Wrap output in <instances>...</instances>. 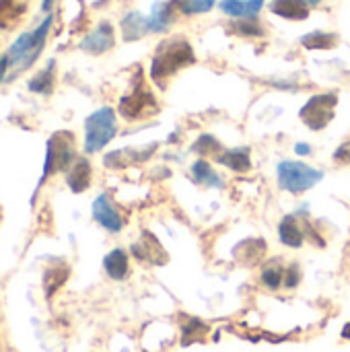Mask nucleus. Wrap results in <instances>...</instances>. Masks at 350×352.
<instances>
[{"label":"nucleus","instance_id":"obj_1","mask_svg":"<svg viewBox=\"0 0 350 352\" xmlns=\"http://www.w3.org/2000/svg\"><path fill=\"white\" fill-rule=\"evenodd\" d=\"M194 62V52L190 47L188 41H171L167 45H163L155 60H153V66H151V74L155 80H161L163 76H169L173 72H177L182 66H188Z\"/></svg>","mask_w":350,"mask_h":352},{"label":"nucleus","instance_id":"obj_2","mask_svg":"<svg viewBox=\"0 0 350 352\" xmlns=\"http://www.w3.org/2000/svg\"><path fill=\"white\" fill-rule=\"evenodd\" d=\"M87 138H85V148L87 153H95L99 148H103L113 136H116V113L109 107H103L99 111H95L87 124Z\"/></svg>","mask_w":350,"mask_h":352},{"label":"nucleus","instance_id":"obj_3","mask_svg":"<svg viewBox=\"0 0 350 352\" xmlns=\"http://www.w3.org/2000/svg\"><path fill=\"white\" fill-rule=\"evenodd\" d=\"M322 177H324L322 171H316V169H311L303 163H297V161H285L278 165V184H281V188H285L293 194L309 190Z\"/></svg>","mask_w":350,"mask_h":352},{"label":"nucleus","instance_id":"obj_4","mask_svg":"<svg viewBox=\"0 0 350 352\" xmlns=\"http://www.w3.org/2000/svg\"><path fill=\"white\" fill-rule=\"evenodd\" d=\"M336 95L326 93V95H318L311 97L305 107L301 109V120L311 128V130H322L326 128L332 118H334V107H336Z\"/></svg>","mask_w":350,"mask_h":352},{"label":"nucleus","instance_id":"obj_5","mask_svg":"<svg viewBox=\"0 0 350 352\" xmlns=\"http://www.w3.org/2000/svg\"><path fill=\"white\" fill-rule=\"evenodd\" d=\"M132 252H134L136 258H140L144 262H151V264H157V266H161V264L167 262V256H165L161 243L155 239L153 233H144L142 239L132 245Z\"/></svg>","mask_w":350,"mask_h":352},{"label":"nucleus","instance_id":"obj_6","mask_svg":"<svg viewBox=\"0 0 350 352\" xmlns=\"http://www.w3.org/2000/svg\"><path fill=\"white\" fill-rule=\"evenodd\" d=\"M72 159V148L68 144V138L64 134H56V138L50 142V153H47V171H60L66 169Z\"/></svg>","mask_w":350,"mask_h":352},{"label":"nucleus","instance_id":"obj_7","mask_svg":"<svg viewBox=\"0 0 350 352\" xmlns=\"http://www.w3.org/2000/svg\"><path fill=\"white\" fill-rule=\"evenodd\" d=\"M93 217L97 219V223L101 227H105L107 231L116 233L122 229V219L118 214V210L111 206V202L107 200V196H99L93 204Z\"/></svg>","mask_w":350,"mask_h":352},{"label":"nucleus","instance_id":"obj_8","mask_svg":"<svg viewBox=\"0 0 350 352\" xmlns=\"http://www.w3.org/2000/svg\"><path fill=\"white\" fill-rule=\"evenodd\" d=\"M153 103H155L153 95H149V93H144V91H138V93H134L132 97H124V99H122V103H120V113H122L124 118H128V120H134V118L142 116L144 109L151 107Z\"/></svg>","mask_w":350,"mask_h":352},{"label":"nucleus","instance_id":"obj_9","mask_svg":"<svg viewBox=\"0 0 350 352\" xmlns=\"http://www.w3.org/2000/svg\"><path fill=\"white\" fill-rule=\"evenodd\" d=\"M264 0H223L221 10L231 14V16H245V19H256L260 12Z\"/></svg>","mask_w":350,"mask_h":352},{"label":"nucleus","instance_id":"obj_10","mask_svg":"<svg viewBox=\"0 0 350 352\" xmlns=\"http://www.w3.org/2000/svg\"><path fill=\"white\" fill-rule=\"evenodd\" d=\"M113 45V31L109 25H99L95 33H91L85 41L83 47L93 52V54H101L105 50H109Z\"/></svg>","mask_w":350,"mask_h":352},{"label":"nucleus","instance_id":"obj_11","mask_svg":"<svg viewBox=\"0 0 350 352\" xmlns=\"http://www.w3.org/2000/svg\"><path fill=\"white\" fill-rule=\"evenodd\" d=\"M68 186L72 192H85L89 188V182H91V165L89 161L85 159H78L72 169L68 171Z\"/></svg>","mask_w":350,"mask_h":352},{"label":"nucleus","instance_id":"obj_12","mask_svg":"<svg viewBox=\"0 0 350 352\" xmlns=\"http://www.w3.org/2000/svg\"><path fill=\"white\" fill-rule=\"evenodd\" d=\"M272 10L285 19H305L309 14L305 0H274Z\"/></svg>","mask_w":350,"mask_h":352},{"label":"nucleus","instance_id":"obj_13","mask_svg":"<svg viewBox=\"0 0 350 352\" xmlns=\"http://www.w3.org/2000/svg\"><path fill=\"white\" fill-rule=\"evenodd\" d=\"M219 163H223L225 167L233 169V171H248L252 167V161H250V151L245 148H235V151H227L225 155L219 157Z\"/></svg>","mask_w":350,"mask_h":352},{"label":"nucleus","instance_id":"obj_14","mask_svg":"<svg viewBox=\"0 0 350 352\" xmlns=\"http://www.w3.org/2000/svg\"><path fill=\"white\" fill-rule=\"evenodd\" d=\"M278 237H281V241H283L285 245H289V248H299V245L303 243V233H301V229L297 227V223H295L293 217L283 219V223H281V227H278Z\"/></svg>","mask_w":350,"mask_h":352},{"label":"nucleus","instance_id":"obj_15","mask_svg":"<svg viewBox=\"0 0 350 352\" xmlns=\"http://www.w3.org/2000/svg\"><path fill=\"white\" fill-rule=\"evenodd\" d=\"M105 272L116 278V280H122L128 272V258L122 250H113L107 258H105Z\"/></svg>","mask_w":350,"mask_h":352},{"label":"nucleus","instance_id":"obj_16","mask_svg":"<svg viewBox=\"0 0 350 352\" xmlns=\"http://www.w3.org/2000/svg\"><path fill=\"white\" fill-rule=\"evenodd\" d=\"M192 173H194V179L198 184H204V186H210V188H223V179L210 169V165L206 161H196L192 165Z\"/></svg>","mask_w":350,"mask_h":352},{"label":"nucleus","instance_id":"obj_17","mask_svg":"<svg viewBox=\"0 0 350 352\" xmlns=\"http://www.w3.org/2000/svg\"><path fill=\"white\" fill-rule=\"evenodd\" d=\"M171 8H173L171 2L169 4H157L153 14H151V19H149V29L151 31H165L167 25L173 19V10Z\"/></svg>","mask_w":350,"mask_h":352},{"label":"nucleus","instance_id":"obj_18","mask_svg":"<svg viewBox=\"0 0 350 352\" xmlns=\"http://www.w3.org/2000/svg\"><path fill=\"white\" fill-rule=\"evenodd\" d=\"M122 29L126 39H138L144 31H149V21H144L138 12H132L124 19Z\"/></svg>","mask_w":350,"mask_h":352},{"label":"nucleus","instance_id":"obj_19","mask_svg":"<svg viewBox=\"0 0 350 352\" xmlns=\"http://www.w3.org/2000/svg\"><path fill=\"white\" fill-rule=\"evenodd\" d=\"M301 43L307 47V50H328L336 43V37L330 35V33H322V31H316V33H309L301 39Z\"/></svg>","mask_w":350,"mask_h":352},{"label":"nucleus","instance_id":"obj_20","mask_svg":"<svg viewBox=\"0 0 350 352\" xmlns=\"http://www.w3.org/2000/svg\"><path fill=\"white\" fill-rule=\"evenodd\" d=\"M192 148H194V153H198V155H212V153H217V151L221 148V144H219L212 136L206 134V136H200Z\"/></svg>","mask_w":350,"mask_h":352},{"label":"nucleus","instance_id":"obj_21","mask_svg":"<svg viewBox=\"0 0 350 352\" xmlns=\"http://www.w3.org/2000/svg\"><path fill=\"white\" fill-rule=\"evenodd\" d=\"M215 6V0H182V10L188 14L194 12H208Z\"/></svg>","mask_w":350,"mask_h":352},{"label":"nucleus","instance_id":"obj_22","mask_svg":"<svg viewBox=\"0 0 350 352\" xmlns=\"http://www.w3.org/2000/svg\"><path fill=\"white\" fill-rule=\"evenodd\" d=\"M200 332H204V326L198 320H192L186 328H184V344H190L194 338H200Z\"/></svg>","mask_w":350,"mask_h":352},{"label":"nucleus","instance_id":"obj_23","mask_svg":"<svg viewBox=\"0 0 350 352\" xmlns=\"http://www.w3.org/2000/svg\"><path fill=\"white\" fill-rule=\"evenodd\" d=\"M262 280H264V285H268L270 289H278L281 283H283V272L276 270V268H268V270L262 274Z\"/></svg>","mask_w":350,"mask_h":352},{"label":"nucleus","instance_id":"obj_24","mask_svg":"<svg viewBox=\"0 0 350 352\" xmlns=\"http://www.w3.org/2000/svg\"><path fill=\"white\" fill-rule=\"evenodd\" d=\"M235 29H237L239 33H243V35H262V29H260L254 21H243V23H239Z\"/></svg>","mask_w":350,"mask_h":352},{"label":"nucleus","instance_id":"obj_25","mask_svg":"<svg viewBox=\"0 0 350 352\" xmlns=\"http://www.w3.org/2000/svg\"><path fill=\"white\" fill-rule=\"evenodd\" d=\"M50 85H52V80H50V72H45V74H39V76L31 82V89H33V91H47V89H50Z\"/></svg>","mask_w":350,"mask_h":352},{"label":"nucleus","instance_id":"obj_26","mask_svg":"<svg viewBox=\"0 0 350 352\" xmlns=\"http://www.w3.org/2000/svg\"><path fill=\"white\" fill-rule=\"evenodd\" d=\"M297 280H299V268L293 266V268L289 270V274H287V287H295Z\"/></svg>","mask_w":350,"mask_h":352},{"label":"nucleus","instance_id":"obj_27","mask_svg":"<svg viewBox=\"0 0 350 352\" xmlns=\"http://www.w3.org/2000/svg\"><path fill=\"white\" fill-rule=\"evenodd\" d=\"M295 151H297L299 155H309V151H311V148H309V144H303V142H301V144H297V146H295Z\"/></svg>","mask_w":350,"mask_h":352},{"label":"nucleus","instance_id":"obj_28","mask_svg":"<svg viewBox=\"0 0 350 352\" xmlns=\"http://www.w3.org/2000/svg\"><path fill=\"white\" fill-rule=\"evenodd\" d=\"M6 62H8V58H0V78L4 76V70H6Z\"/></svg>","mask_w":350,"mask_h":352},{"label":"nucleus","instance_id":"obj_29","mask_svg":"<svg viewBox=\"0 0 350 352\" xmlns=\"http://www.w3.org/2000/svg\"><path fill=\"white\" fill-rule=\"evenodd\" d=\"M50 4H52V0H43V8H45V10L50 8Z\"/></svg>","mask_w":350,"mask_h":352},{"label":"nucleus","instance_id":"obj_30","mask_svg":"<svg viewBox=\"0 0 350 352\" xmlns=\"http://www.w3.org/2000/svg\"><path fill=\"white\" fill-rule=\"evenodd\" d=\"M307 4H318V2H322V0H305Z\"/></svg>","mask_w":350,"mask_h":352}]
</instances>
